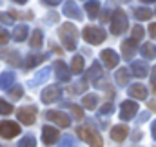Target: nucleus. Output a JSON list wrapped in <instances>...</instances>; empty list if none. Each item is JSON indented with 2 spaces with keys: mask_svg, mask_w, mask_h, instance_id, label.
I'll return each instance as SVG.
<instances>
[{
  "mask_svg": "<svg viewBox=\"0 0 156 147\" xmlns=\"http://www.w3.org/2000/svg\"><path fill=\"white\" fill-rule=\"evenodd\" d=\"M58 35L64 42V47L67 51H75L76 49V38H78V31L73 24H64L58 29Z\"/></svg>",
  "mask_w": 156,
  "mask_h": 147,
  "instance_id": "f257e3e1",
  "label": "nucleus"
},
{
  "mask_svg": "<svg viewBox=\"0 0 156 147\" xmlns=\"http://www.w3.org/2000/svg\"><path fill=\"white\" fill-rule=\"evenodd\" d=\"M129 27V20H127V15L123 11L116 9L113 15H111V33L113 35H122L125 33Z\"/></svg>",
  "mask_w": 156,
  "mask_h": 147,
  "instance_id": "f03ea898",
  "label": "nucleus"
},
{
  "mask_svg": "<svg viewBox=\"0 0 156 147\" xmlns=\"http://www.w3.org/2000/svg\"><path fill=\"white\" fill-rule=\"evenodd\" d=\"M78 138L80 140H83V142H87L91 147H102V138H100V134L94 131V129H91V127H87V125H82V127H78Z\"/></svg>",
  "mask_w": 156,
  "mask_h": 147,
  "instance_id": "7ed1b4c3",
  "label": "nucleus"
},
{
  "mask_svg": "<svg viewBox=\"0 0 156 147\" xmlns=\"http://www.w3.org/2000/svg\"><path fill=\"white\" fill-rule=\"evenodd\" d=\"M83 38L93 44V45H98L105 40V31L102 27H96V26H85L83 27Z\"/></svg>",
  "mask_w": 156,
  "mask_h": 147,
  "instance_id": "20e7f679",
  "label": "nucleus"
},
{
  "mask_svg": "<svg viewBox=\"0 0 156 147\" xmlns=\"http://www.w3.org/2000/svg\"><path fill=\"white\" fill-rule=\"evenodd\" d=\"M18 134H20V125L16 122H9V120L0 122V138L9 140V138H15Z\"/></svg>",
  "mask_w": 156,
  "mask_h": 147,
  "instance_id": "39448f33",
  "label": "nucleus"
},
{
  "mask_svg": "<svg viewBox=\"0 0 156 147\" xmlns=\"http://www.w3.org/2000/svg\"><path fill=\"white\" fill-rule=\"evenodd\" d=\"M45 118L49 122H55L56 125L60 127H69L71 125V118L64 113V111H47L45 113Z\"/></svg>",
  "mask_w": 156,
  "mask_h": 147,
  "instance_id": "423d86ee",
  "label": "nucleus"
},
{
  "mask_svg": "<svg viewBox=\"0 0 156 147\" xmlns=\"http://www.w3.org/2000/svg\"><path fill=\"white\" fill-rule=\"evenodd\" d=\"M37 107L33 106H27V107H20L18 109V120L24 124V125H33L35 120H37Z\"/></svg>",
  "mask_w": 156,
  "mask_h": 147,
  "instance_id": "0eeeda50",
  "label": "nucleus"
},
{
  "mask_svg": "<svg viewBox=\"0 0 156 147\" xmlns=\"http://www.w3.org/2000/svg\"><path fill=\"white\" fill-rule=\"evenodd\" d=\"M60 95H62V87H58V85H47L42 91V102L44 104H53V102H56L60 98Z\"/></svg>",
  "mask_w": 156,
  "mask_h": 147,
  "instance_id": "6e6552de",
  "label": "nucleus"
},
{
  "mask_svg": "<svg viewBox=\"0 0 156 147\" xmlns=\"http://www.w3.org/2000/svg\"><path fill=\"white\" fill-rule=\"evenodd\" d=\"M136 111H138V104H136V102L125 100V102H122V106H120V118H122V120H131V118L136 114Z\"/></svg>",
  "mask_w": 156,
  "mask_h": 147,
  "instance_id": "1a4fd4ad",
  "label": "nucleus"
},
{
  "mask_svg": "<svg viewBox=\"0 0 156 147\" xmlns=\"http://www.w3.org/2000/svg\"><path fill=\"white\" fill-rule=\"evenodd\" d=\"M136 40L134 38H127L122 42V58L123 60H133V56L136 55Z\"/></svg>",
  "mask_w": 156,
  "mask_h": 147,
  "instance_id": "9d476101",
  "label": "nucleus"
},
{
  "mask_svg": "<svg viewBox=\"0 0 156 147\" xmlns=\"http://www.w3.org/2000/svg\"><path fill=\"white\" fill-rule=\"evenodd\" d=\"M100 58L104 60V64H105V67H107V69L116 67L118 62H120V56H118L113 49H104V51L100 53Z\"/></svg>",
  "mask_w": 156,
  "mask_h": 147,
  "instance_id": "9b49d317",
  "label": "nucleus"
},
{
  "mask_svg": "<svg viewBox=\"0 0 156 147\" xmlns=\"http://www.w3.org/2000/svg\"><path fill=\"white\" fill-rule=\"evenodd\" d=\"M53 71H55V76H56L60 82H69V80H71V73H69L67 66H66L62 60H56V62H55Z\"/></svg>",
  "mask_w": 156,
  "mask_h": 147,
  "instance_id": "f8f14e48",
  "label": "nucleus"
},
{
  "mask_svg": "<svg viewBox=\"0 0 156 147\" xmlns=\"http://www.w3.org/2000/svg\"><path fill=\"white\" fill-rule=\"evenodd\" d=\"M58 136H60L58 129H55V127H51V125H45V127L42 129V140H44L45 145H53V144L58 140Z\"/></svg>",
  "mask_w": 156,
  "mask_h": 147,
  "instance_id": "ddd939ff",
  "label": "nucleus"
},
{
  "mask_svg": "<svg viewBox=\"0 0 156 147\" xmlns=\"http://www.w3.org/2000/svg\"><path fill=\"white\" fill-rule=\"evenodd\" d=\"M127 93H129V96H133L136 100H145L147 98V87L142 85V84H133L127 89Z\"/></svg>",
  "mask_w": 156,
  "mask_h": 147,
  "instance_id": "4468645a",
  "label": "nucleus"
},
{
  "mask_svg": "<svg viewBox=\"0 0 156 147\" xmlns=\"http://www.w3.org/2000/svg\"><path fill=\"white\" fill-rule=\"evenodd\" d=\"M64 15L69 16V18H75V20H82V11H80V7H78L75 2H71V0L64 4Z\"/></svg>",
  "mask_w": 156,
  "mask_h": 147,
  "instance_id": "2eb2a0df",
  "label": "nucleus"
},
{
  "mask_svg": "<svg viewBox=\"0 0 156 147\" xmlns=\"http://www.w3.org/2000/svg\"><path fill=\"white\" fill-rule=\"evenodd\" d=\"M102 76H104V73H102V66H100V62H93V66H91L89 71H87V80L93 82V84H96V82H100Z\"/></svg>",
  "mask_w": 156,
  "mask_h": 147,
  "instance_id": "dca6fc26",
  "label": "nucleus"
},
{
  "mask_svg": "<svg viewBox=\"0 0 156 147\" xmlns=\"http://www.w3.org/2000/svg\"><path fill=\"white\" fill-rule=\"evenodd\" d=\"M127 134H129L127 125H115V127L111 129V138H113L115 142H123V140L127 138Z\"/></svg>",
  "mask_w": 156,
  "mask_h": 147,
  "instance_id": "f3484780",
  "label": "nucleus"
},
{
  "mask_svg": "<svg viewBox=\"0 0 156 147\" xmlns=\"http://www.w3.org/2000/svg\"><path fill=\"white\" fill-rule=\"evenodd\" d=\"M131 69H133V74H136L138 78H145V76H147V73H149L147 64H145V62H142V60L133 62V64H131Z\"/></svg>",
  "mask_w": 156,
  "mask_h": 147,
  "instance_id": "a211bd4d",
  "label": "nucleus"
},
{
  "mask_svg": "<svg viewBox=\"0 0 156 147\" xmlns=\"http://www.w3.org/2000/svg\"><path fill=\"white\" fill-rule=\"evenodd\" d=\"M45 58H47V55H29V56L26 58L24 66H26L27 69H33V67H37L38 64H42Z\"/></svg>",
  "mask_w": 156,
  "mask_h": 147,
  "instance_id": "6ab92c4d",
  "label": "nucleus"
},
{
  "mask_svg": "<svg viewBox=\"0 0 156 147\" xmlns=\"http://www.w3.org/2000/svg\"><path fill=\"white\" fill-rule=\"evenodd\" d=\"M13 84H15V73L5 71V73L0 74V87H2L4 91H5V89H9Z\"/></svg>",
  "mask_w": 156,
  "mask_h": 147,
  "instance_id": "aec40b11",
  "label": "nucleus"
},
{
  "mask_svg": "<svg viewBox=\"0 0 156 147\" xmlns=\"http://www.w3.org/2000/svg\"><path fill=\"white\" fill-rule=\"evenodd\" d=\"M85 11H87L89 18H96L98 16V11H100V2L98 0H89L85 4Z\"/></svg>",
  "mask_w": 156,
  "mask_h": 147,
  "instance_id": "412c9836",
  "label": "nucleus"
},
{
  "mask_svg": "<svg viewBox=\"0 0 156 147\" xmlns=\"http://www.w3.org/2000/svg\"><path fill=\"white\" fill-rule=\"evenodd\" d=\"M0 56H5L11 66H20V55L16 51H0Z\"/></svg>",
  "mask_w": 156,
  "mask_h": 147,
  "instance_id": "4be33fe9",
  "label": "nucleus"
},
{
  "mask_svg": "<svg viewBox=\"0 0 156 147\" xmlns=\"http://www.w3.org/2000/svg\"><path fill=\"white\" fill-rule=\"evenodd\" d=\"M82 106L85 107V109H96V106H98V96L96 95H85L83 98H82Z\"/></svg>",
  "mask_w": 156,
  "mask_h": 147,
  "instance_id": "5701e85b",
  "label": "nucleus"
},
{
  "mask_svg": "<svg viewBox=\"0 0 156 147\" xmlns=\"http://www.w3.org/2000/svg\"><path fill=\"white\" fill-rule=\"evenodd\" d=\"M116 84L118 85H127L129 84V71L127 69H118L116 71Z\"/></svg>",
  "mask_w": 156,
  "mask_h": 147,
  "instance_id": "b1692460",
  "label": "nucleus"
},
{
  "mask_svg": "<svg viewBox=\"0 0 156 147\" xmlns=\"http://www.w3.org/2000/svg\"><path fill=\"white\" fill-rule=\"evenodd\" d=\"M82 71H83V58L78 55V56H75V58H73V64H71V73L78 74V73H82Z\"/></svg>",
  "mask_w": 156,
  "mask_h": 147,
  "instance_id": "393cba45",
  "label": "nucleus"
},
{
  "mask_svg": "<svg viewBox=\"0 0 156 147\" xmlns=\"http://www.w3.org/2000/svg\"><path fill=\"white\" fill-rule=\"evenodd\" d=\"M134 16H136L138 20H151L153 13H151V9H145V7H138V9H134Z\"/></svg>",
  "mask_w": 156,
  "mask_h": 147,
  "instance_id": "a878e982",
  "label": "nucleus"
},
{
  "mask_svg": "<svg viewBox=\"0 0 156 147\" xmlns=\"http://www.w3.org/2000/svg\"><path fill=\"white\" fill-rule=\"evenodd\" d=\"M26 37H27V26H18V27H15L13 38H15L16 42H22V40H26Z\"/></svg>",
  "mask_w": 156,
  "mask_h": 147,
  "instance_id": "bb28decb",
  "label": "nucleus"
},
{
  "mask_svg": "<svg viewBox=\"0 0 156 147\" xmlns=\"http://www.w3.org/2000/svg\"><path fill=\"white\" fill-rule=\"evenodd\" d=\"M29 45H31L33 49H38L40 45H42V31H40V29H35V31H33Z\"/></svg>",
  "mask_w": 156,
  "mask_h": 147,
  "instance_id": "cd10ccee",
  "label": "nucleus"
},
{
  "mask_svg": "<svg viewBox=\"0 0 156 147\" xmlns=\"http://www.w3.org/2000/svg\"><path fill=\"white\" fill-rule=\"evenodd\" d=\"M49 73H51V69H49V67H44V69H42V71L31 80V84L35 85V84H42V82H45V80L49 78Z\"/></svg>",
  "mask_w": 156,
  "mask_h": 147,
  "instance_id": "c85d7f7f",
  "label": "nucleus"
},
{
  "mask_svg": "<svg viewBox=\"0 0 156 147\" xmlns=\"http://www.w3.org/2000/svg\"><path fill=\"white\" fill-rule=\"evenodd\" d=\"M140 51H142V55H144L145 58H154V47L151 45V42H149V44H144Z\"/></svg>",
  "mask_w": 156,
  "mask_h": 147,
  "instance_id": "c756f323",
  "label": "nucleus"
},
{
  "mask_svg": "<svg viewBox=\"0 0 156 147\" xmlns=\"http://www.w3.org/2000/svg\"><path fill=\"white\" fill-rule=\"evenodd\" d=\"M18 147H37V140L33 136H24L18 142Z\"/></svg>",
  "mask_w": 156,
  "mask_h": 147,
  "instance_id": "7c9ffc66",
  "label": "nucleus"
},
{
  "mask_svg": "<svg viewBox=\"0 0 156 147\" xmlns=\"http://www.w3.org/2000/svg\"><path fill=\"white\" fill-rule=\"evenodd\" d=\"M9 113H13V106L4 98H0V114H9Z\"/></svg>",
  "mask_w": 156,
  "mask_h": 147,
  "instance_id": "2f4dec72",
  "label": "nucleus"
},
{
  "mask_svg": "<svg viewBox=\"0 0 156 147\" xmlns=\"http://www.w3.org/2000/svg\"><path fill=\"white\" fill-rule=\"evenodd\" d=\"M9 91H11V98H15V100H16V98H20V96L24 95V91H22V87H20V85H11V87H9Z\"/></svg>",
  "mask_w": 156,
  "mask_h": 147,
  "instance_id": "473e14b6",
  "label": "nucleus"
},
{
  "mask_svg": "<svg viewBox=\"0 0 156 147\" xmlns=\"http://www.w3.org/2000/svg\"><path fill=\"white\" fill-rule=\"evenodd\" d=\"M144 33H145V31H144V27H142V26H134V27H133V38H134L136 42L144 38Z\"/></svg>",
  "mask_w": 156,
  "mask_h": 147,
  "instance_id": "72a5a7b5",
  "label": "nucleus"
},
{
  "mask_svg": "<svg viewBox=\"0 0 156 147\" xmlns=\"http://www.w3.org/2000/svg\"><path fill=\"white\" fill-rule=\"evenodd\" d=\"M67 107L73 111V114H75L76 120H82V118H83V111H82V107H78V106H75V104H69Z\"/></svg>",
  "mask_w": 156,
  "mask_h": 147,
  "instance_id": "f704fd0d",
  "label": "nucleus"
},
{
  "mask_svg": "<svg viewBox=\"0 0 156 147\" xmlns=\"http://www.w3.org/2000/svg\"><path fill=\"white\" fill-rule=\"evenodd\" d=\"M83 91H85V80L71 85V89H69V93H83Z\"/></svg>",
  "mask_w": 156,
  "mask_h": 147,
  "instance_id": "c9c22d12",
  "label": "nucleus"
},
{
  "mask_svg": "<svg viewBox=\"0 0 156 147\" xmlns=\"http://www.w3.org/2000/svg\"><path fill=\"white\" fill-rule=\"evenodd\" d=\"M113 109H115V107H113V104H111V102H107V104H104V106L100 107V114H111Z\"/></svg>",
  "mask_w": 156,
  "mask_h": 147,
  "instance_id": "e433bc0d",
  "label": "nucleus"
},
{
  "mask_svg": "<svg viewBox=\"0 0 156 147\" xmlns=\"http://www.w3.org/2000/svg\"><path fill=\"white\" fill-rule=\"evenodd\" d=\"M7 42H9V33H7L4 27H0V44H4V45H5Z\"/></svg>",
  "mask_w": 156,
  "mask_h": 147,
  "instance_id": "4c0bfd02",
  "label": "nucleus"
},
{
  "mask_svg": "<svg viewBox=\"0 0 156 147\" xmlns=\"http://www.w3.org/2000/svg\"><path fill=\"white\" fill-rule=\"evenodd\" d=\"M71 145H73V136L66 134V136L62 138V142H60V147H71Z\"/></svg>",
  "mask_w": 156,
  "mask_h": 147,
  "instance_id": "58836bf2",
  "label": "nucleus"
},
{
  "mask_svg": "<svg viewBox=\"0 0 156 147\" xmlns=\"http://www.w3.org/2000/svg\"><path fill=\"white\" fill-rule=\"evenodd\" d=\"M0 22H4V24H11V22H13L11 13H0Z\"/></svg>",
  "mask_w": 156,
  "mask_h": 147,
  "instance_id": "ea45409f",
  "label": "nucleus"
},
{
  "mask_svg": "<svg viewBox=\"0 0 156 147\" xmlns=\"http://www.w3.org/2000/svg\"><path fill=\"white\" fill-rule=\"evenodd\" d=\"M151 85H153V89L156 91V66L151 69Z\"/></svg>",
  "mask_w": 156,
  "mask_h": 147,
  "instance_id": "a19ab883",
  "label": "nucleus"
},
{
  "mask_svg": "<svg viewBox=\"0 0 156 147\" xmlns=\"http://www.w3.org/2000/svg\"><path fill=\"white\" fill-rule=\"evenodd\" d=\"M109 18H111V11H109V9L105 7V11L102 13V16H100V20H102V22H107Z\"/></svg>",
  "mask_w": 156,
  "mask_h": 147,
  "instance_id": "79ce46f5",
  "label": "nucleus"
},
{
  "mask_svg": "<svg viewBox=\"0 0 156 147\" xmlns=\"http://www.w3.org/2000/svg\"><path fill=\"white\" fill-rule=\"evenodd\" d=\"M149 35H151V38H154L156 40V24H151V27H149Z\"/></svg>",
  "mask_w": 156,
  "mask_h": 147,
  "instance_id": "37998d69",
  "label": "nucleus"
},
{
  "mask_svg": "<svg viewBox=\"0 0 156 147\" xmlns=\"http://www.w3.org/2000/svg\"><path fill=\"white\" fill-rule=\"evenodd\" d=\"M44 4H47V5H58L62 0H42Z\"/></svg>",
  "mask_w": 156,
  "mask_h": 147,
  "instance_id": "c03bdc74",
  "label": "nucleus"
},
{
  "mask_svg": "<svg viewBox=\"0 0 156 147\" xmlns=\"http://www.w3.org/2000/svg\"><path fill=\"white\" fill-rule=\"evenodd\" d=\"M151 134H153V138L156 140V120L153 122V125H151Z\"/></svg>",
  "mask_w": 156,
  "mask_h": 147,
  "instance_id": "a18cd8bd",
  "label": "nucleus"
},
{
  "mask_svg": "<svg viewBox=\"0 0 156 147\" xmlns=\"http://www.w3.org/2000/svg\"><path fill=\"white\" fill-rule=\"evenodd\" d=\"M149 107H151L153 111H156V104H154V100H151V102H149Z\"/></svg>",
  "mask_w": 156,
  "mask_h": 147,
  "instance_id": "49530a36",
  "label": "nucleus"
},
{
  "mask_svg": "<svg viewBox=\"0 0 156 147\" xmlns=\"http://www.w3.org/2000/svg\"><path fill=\"white\" fill-rule=\"evenodd\" d=\"M140 2H144V4H153V2H156V0H140Z\"/></svg>",
  "mask_w": 156,
  "mask_h": 147,
  "instance_id": "de8ad7c7",
  "label": "nucleus"
},
{
  "mask_svg": "<svg viewBox=\"0 0 156 147\" xmlns=\"http://www.w3.org/2000/svg\"><path fill=\"white\" fill-rule=\"evenodd\" d=\"M13 2H16V4H26L27 0H13Z\"/></svg>",
  "mask_w": 156,
  "mask_h": 147,
  "instance_id": "09e8293b",
  "label": "nucleus"
},
{
  "mask_svg": "<svg viewBox=\"0 0 156 147\" xmlns=\"http://www.w3.org/2000/svg\"><path fill=\"white\" fill-rule=\"evenodd\" d=\"M123 2H129V0H123Z\"/></svg>",
  "mask_w": 156,
  "mask_h": 147,
  "instance_id": "8fccbe9b",
  "label": "nucleus"
},
{
  "mask_svg": "<svg viewBox=\"0 0 156 147\" xmlns=\"http://www.w3.org/2000/svg\"><path fill=\"white\" fill-rule=\"evenodd\" d=\"M154 15H156V13H154Z\"/></svg>",
  "mask_w": 156,
  "mask_h": 147,
  "instance_id": "3c124183",
  "label": "nucleus"
}]
</instances>
